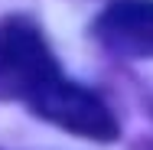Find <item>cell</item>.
Wrapping results in <instances>:
<instances>
[{"mask_svg": "<svg viewBox=\"0 0 153 150\" xmlns=\"http://www.w3.org/2000/svg\"><path fill=\"white\" fill-rule=\"evenodd\" d=\"M59 75V62L52 56L42 30L33 20L26 16L0 20V101L30 104Z\"/></svg>", "mask_w": 153, "mask_h": 150, "instance_id": "1", "label": "cell"}, {"mask_svg": "<svg viewBox=\"0 0 153 150\" xmlns=\"http://www.w3.org/2000/svg\"><path fill=\"white\" fill-rule=\"evenodd\" d=\"M30 108L42 121L56 124L68 134L88 137V140H117V118L111 114V108L94 95V91L82 88L68 78H52L46 88L30 101Z\"/></svg>", "mask_w": 153, "mask_h": 150, "instance_id": "2", "label": "cell"}, {"mask_svg": "<svg viewBox=\"0 0 153 150\" xmlns=\"http://www.w3.org/2000/svg\"><path fill=\"white\" fill-rule=\"evenodd\" d=\"M101 46L127 59H153V0H114L94 20Z\"/></svg>", "mask_w": 153, "mask_h": 150, "instance_id": "3", "label": "cell"}]
</instances>
